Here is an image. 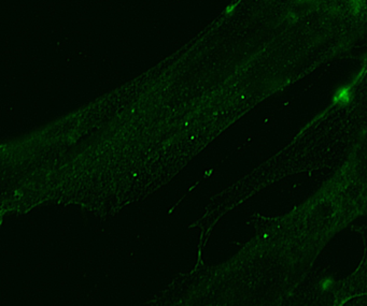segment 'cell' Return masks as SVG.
<instances>
[{"mask_svg": "<svg viewBox=\"0 0 367 306\" xmlns=\"http://www.w3.org/2000/svg\"><path fill=\"white\" fill-rule=\"evenodd\" d=\"M350 100H351L350 87H344V88L339 89L336 93L335 97H334V102L335 103H340V104H347V103L350 102Z\"/></svg>", "mask_w": 367, "mask_h": 306, "instance_id": "obj_1", "label": "cell"}, {"mask_svg": "<svg viewBox=\"0 0 367 306\" xmlns=\"http://www.w3.org/2000/svg\"><path fill=\"white\" fill-rule=\"evenodd\" d=\"M235 7H236V5H229V7H228V8H227V10H226V12H227V13H228V14H229V13H230V12H232V11H233V10H234V9H235Z\"/></svg>", "mask_w": 367, "mask_h": 306, "instance_id": "obj_3", "label": "cell"}, {"mask_svg": "<svg viewBox=\"0 0 367 306\" xmlns=\"http://www.w3.org/2000/svg\"><path fill=\"white\" fill-rule=\"evenodd\" d=\"M332 285H333L332 280H329V279H326V280H324L323 283H322V289H323V290H327L328 288H331Z\"/></svg>", "mask_w": 367, "mask_h": 306, "instance_id": "obj_2", "label": "cell"}]
</instances>
